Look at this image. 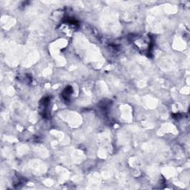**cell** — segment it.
Segmentation results:
<instances>
[{
    "instance_id": "6da1fadb",
    "label": "cell",
    "mask_w": 190,
    "mask_h": 190,
    "mask_svg": "<svg viewBox=\"0 0 190 190\" xmlns=\"http://www.w3.org/2000/svg\"><path fill=\"white\" fill-rule=\"evenodd\" d=\"M40 112L41 114L43 115V117H48V107L49 105V98L48 97H45L44 99L41 100V103H40Z\"/></svg>"
},
{
    "instance_id": "7a4b0ae2",
    "label": "cell",
    "mask_w": 190,
    "mask_h": 190,
    "mask_svg": "<svg viewBox=\"0 0 190 190\" xmlns=\"http://www.w3.org/2000/svg\"><path fill=\"white\" fill-rule=\"evenodd\" d=\"M72 94V88L71 86H68L65 89L63 93V97L65 100H68L71 97V95Z\"/></svg>"
}]
</instances>
